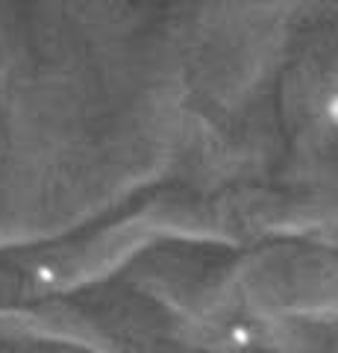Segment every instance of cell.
I'll use <instances>...</instances> for the list:
<instances>
[{
	"label": "cell",
	"instance_id": "obj_1",
	"mask_svg": "<svg viewBox=\"0 0 338 353\" xmlns=\"http://www.w3.org/2000/svg\"><path fill=\"white\" fill-rule=\"evenodd\" d=\"M32 277H36V283H41V285H53L56 283V271H53L50 265H39V268L32 271Z\"/></svg>",
	"mask_w": 338,
	"mask_h": 353
},
{
	"label": "cell",
	"instance_id": "obj_2",
	"mask_svg": "<svg viewBox=\"0 0 338 353\" xmlns=\"http://www.w3.org/2000/svg\"><path fill=\"white\" fill-rule=\"evenodd\" d=\"M230 341H233V345H238V347H244V345L253 341V333H250L247 327H233L230 330Z\"/></svg>",
	"mask_w": 338,
	"mask_h": 353
},
{
	"label": "cell",
	"instance_id": "obj_3",
	"mask_svg": "<svg viewBox=\"0 0 338 353\" xmlns=\"http://www.w3.org/2000/svg\"><path fill=\"white\" fill-rule=\"evenodd\" d=\"M324 115H326V121H330V124L338 130V92L324 103Z\"/></svg>",
	"mask_w": 338,
	"mask_h": 353
}]
</instances>
